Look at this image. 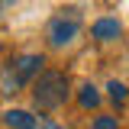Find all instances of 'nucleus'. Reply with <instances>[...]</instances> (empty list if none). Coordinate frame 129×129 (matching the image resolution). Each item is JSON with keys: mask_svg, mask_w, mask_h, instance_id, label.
I'll use <instances>...</instances> for the list:
<instances>
[{"mask_svg": "<svg viewBox=\"0 0 129 129\" xmlns=\"http://www.w3.org/2000/svg\"><path fill=\"white\" fill-rule=\"evenodd\" d=\"M32 100L39 110H58L68 100V78L61 71H42L32 81Z\"/></svg>", "mask_w": 129, "mask_h": 129, "instance_id": "1", "label": "nucleus"}, {"mask_svg": "<svg viewBox=\"0 0 129 129\" xmlns=\"http://www.w3.org/2000/svg\"><path fill=\"white\" fill-rule=\"evenodd\" d=\"M39 129H61V126H55V123H42Z\"/></svg>", "mask_w": 129, "mask_h": 129, "instance_id": "9", "label": "nucleus"}, {"mask_svg": "<svg viewBox=\"0 0 129 129\" xmlns=\"http://www.w3.org/2000/svg\"><path fill=\"white\" fill-rule=\"evenodd\" d=\"M13 68L3 74V87H7V94H16V87H23V84H29L36 74H39V68H42V55H19L16 61H10Z\"/></svg>", "mask_w": 129, "mask_h": 129, "instance_id": "2", "label": "nucleus"}, {"mask_svg": "<svg viewBox=\"0 0 129 129\" xmlns=\"http://www.w3.org/2000/svg\"><path fill=\"white\" fill-rule=\"evenodd\" d=\"M78 100H81V107H84V110H94V107H100V94H97L94 84H84Z\"/></svg>", "mask_w": 129, "mask_h": 129, "instance_id": "6", "label": "nucleus"}, {"mask_svg": "<svg viewBox=\"0 0 129 129\" xmlns=\"http://www.w3.org/2000/svg\"><path fill=\"white\" fill-rule=\"evenodd\" d=\"M107 90H110V97L116 100V103H126V100H129L126 84H119V81H110V87H107Z\"/></svg>", "mask_w": 129, "mask_h": 129, "instance_id": "7", "label": "nucleus"}, {"mask_svg": "<svg viewBox=\"0 0 129 129\" xmlns=\"http://www.w3.org/2000/svg\"><path fill=\"white\" fill-rule=\"evenodd\" d=\"M78 32H81V16L74 13H61V16H55L52 23H48V45L52 48H64V45H71L74 39H78Z\"/></svg>", "mask_w": 129, "mask_h": 129, "instance_id": "3", "label": "nucleus"}, {"mask_svg": "<svg viewBox=\"0 0 129 129\" xmlns=\"http://www.w3.org/2000/svg\"><path fill=\"white\" fill-rule=\"evenodd\" d=\"M94 129H119V123H116V116H97Z\"/></svg>", "mask_w": 129, "mask_h": 129, "instance_id": "8", "label": "nucleus"}, {"mask_svg": "<svg viewBox=\"0 0 129 129\" xmlns=\"http://www.w3.org/2000/svg\"><path fill=\"white\" fill-rule=\"evenodd\" d=\"M119 32H123V23L113 19V16H103V19H97L90 26V36L97 42H113V39H119Z\"/></svg>", "mask_w": 129, "mask_h": 129, "instance_id": "4", "label": "nucleus"}, {"mask_svg": "<svg viewBox=\"0 0 129 129\" xmlns=\"http://www.w3.org/2000/svg\"><path fill=\"white\" fill-rule=\"evenodd\" d=\"M3 119H7V126H13V129H36L39 126V119L29 110H7Z\"/></svg>", "mask_w": 129, "mask_h": 129, "instance_id": "5", "label": "nucleus"}]
</instances>
